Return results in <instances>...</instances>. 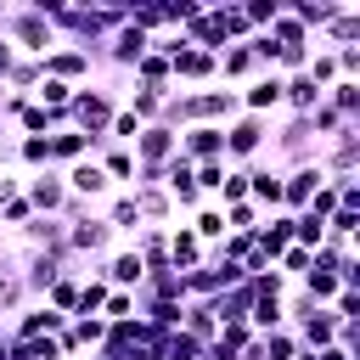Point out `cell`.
Wrapping results in <instances>:
<instances>
[{
  "label": "cell",
  "instance_id": "obj_1",
  "mask_svg": "<svg viewBox=\"0 0 360 360\" xmlns=\"http://www.w3.org/2000/svg\"><path fill=\"white\" fill-rule=\"evenodd\" d=\"M118 107H124V96L112 84H79L68 101V129H79L84 141H107V124Z\"/></svg>",
  "mask_w": 360,
  "mask_h": 360
},
{
  "label": "cell",
  "instance_id": "obj_48",
  "mask_svg": "<svg viewBox=\"0 0 360 360\" xmlns=\"http://www.w3.org/2000/svg\"><path fill=\"white\" fill-rule=\"evenodd\" d=\"M202 360H208V354H202Z\"/></svg>",
  "mask_w": 360,
  "mask_h": 360
},
{
  "label": "cell",
  "instance_id": "obj_18",
  "mask_svg": "<svg viewBox=\"0 0 360 360\" xmlns=\"http://www.w3.org/2000/svg\"><path fill=\"white\" fill-rule=\"evenodd\" d=\"M197 264H208V248L186 231V225H169V270H197Z\"/></svg>",
  "mask_w": 360,
  "mask_h": 360
},
{
  "label": "cell",
  "instance_id": "obj_4",
  "mask_svg": "<svg viewBox=\"0 0 360 360\" xmlns=\"http://www.w3.org/2000/svg\"><path fill=\"white\" fill-rule=\"evenodd\" d=\"M146 51H152V39H146L141 28H129V22H124V28H112V39L101 45V56H96V62H107V68H118V73H135V62H141Z\"/></svg>",
  "mask_w": 360,
  "mask_h": 360
},
{
  "label": "cell",
  "instance_id": "obj_8",
  "mask_svg": "<svg viewBox=\"0 0 360 360\" xmlns=\"http://www.w3.org/2000/svg\"><path fill=\"white\" fill-rule=\"evenodd\" d=\"M191 107H197V124H231V118L242 112V101H236L231 84H202V90H191Z\"/></svg>",
  "mask_w": 360,
  "mask_h": 360
},
{
  "label": "cell",
  "instance_id": "obj_24",
  "mask_svg": "<svg viewBox=\"0 0 360 360\" xmlns=\"http://www.w3.org/2000/svg\"><path fill=\"white\" fill-rule=\"evenodd\" d=\"M79 287H84V270H62V276L45 287V298H39V304H51L56 315H73V304H79Z\"/></svg>",
  "mask_w": 360,
  "mask_h": 360
},
{
  "label": "cell",
  "instance_id": "obj_21",
  "mask_svg": "<svg viewBox=\"0 0 360 360\" xmlns=\"http://www.w3.org/2000/svg\"><path fill=\"white\" fill-rule=\"evenodd\" d=\"M135 208H141V225H163V231H169V225L180 219L163 186H141V191H135Z\"/></svg>",
  "mask_w": 360,
  "mask_h": 360
},
{
  "label": "cell",
  "instance_id": "obj_6",
  "mask_svg": "<svg viewBox=\"0 0 360 360\" xmlns=\"http://www.w3.org/2000/svg\"><path fill=\"white\" fill-rule=\"evenodd\" d=\"M22 197H28L34 214H62V202H68V180H62V169L22 174Z\"/></svg>",
  "mask_w": 360,
  "mask_h": 360
},
{
  "label": "cell",
  "instance_id": "obj_40",
  "mask_svg": "<svg viewBox=\"0 0 360 360\" xmlns=\"http://www.w3.org/2000/svg\"><path fill=\"white\" fill-rule=\"evenodd\" d=\"M28 219H34V208H28V197H22V191H17V197H11V202H6V208H0V231H22V225H28Z\"/></svg>",
  "mask_w": 360,
  "mask_h": 360
},
{
  "label": "cell",
  "instance_id": "obj_44",
  "mask_svg": "<svg viewBox=\"0 0 360 360\" xmlns=\"http://www.w3.org/2000/svg\"><path fill=\"white\" fill-rule=\"evenodd\" d=\"M17 191H22V174H17V169H0V208H6Z\"/></svg>",
  "mask_w": 360,
  "mask_h": 360
},
{
  "label": "cell",
  "instance_id": "obj_12",
  "mask_svg": "<svg viewBox=\"0 0 360 360\" xmlns=\"http://www.w3.org/2000/svg\"><path fill=\"white\" fill-rule=\"evenodd\" d=\"M135 163H169L174 152H180V135L169 129V124H141V135H135Z\"/></svg>",
  "mask_w": 360,
  "mask_h": 360
},
{
  "label": "cell",
  "instance_id": "obj_11",
  "mask_svg": "<svg viewBox=\"0 0 360 360\" xmlns=\"http://www.w3.org/2000/svg\"><path fill=\"white\" fill-rule=\"evenodd\" d=\"M236 101H242V112H253V118H270V112L281 107V73H253V79L236 90Z\"/></svg>",
  "mask_w": 360,
  "mask_h": 360
},
{
  "label": "cell",
  "instance_id": "obj_15",
  "mask_svg": "<svg viewBox=\"0 0 360 360\" xmlns=\"http://www.w3.org/2000/svg\"><path fill=\"white\" fill-rule=\"evenodd\" d=\"M62 180H68V197H79V202H96V197H107V191H112L96 158H84V163H73V169H62Z\"/></svg>",
  "mask_w": 360,
  "mask_h": 360
},
{
  "label": "cell",
  "instance_id": "obj_26",
  "mask_svg": "<svg viewBox=\"0 0 360 360\" xmlns=\"http://www.w3.org/2000/svg\"><path fill=\"white\" fill-rule=\"evenodd\" d=\"M96 163H101L107 186H124V191L135 186V152H129V146H107V152H101Z\"/></svg>",
  "mask_w": 360,
  "mask_h": 360
},
{
  "label": "cell",
  "instance_id": "obj_10",
  "mask_svg": "<svg viewBox=\"0 0 360 360\" xmlns=\"http://www.w3.org/2000/svg\"><path fill=\"white\" fill-rule=\"evenodd\" d=\"M17 236H22L34 253H56V259H73V253H68V225H62L56 214H34V219H28Z\"/></svg>",
  "mask_w": 360,
  "mask_h": 360
},
{
  "label": "cell",
  "instance_id": "obj_45",
  "mask_svg": "<svg viewBox=\"0 0 360 360\" xmlns=\"http://www.w3.org/2000/svg\"><path fill=\"white\" fill-rule=\"evenodd\" d=\"M309 354H315V360H354V354H349V349H338V343H326V349H309Z\"/></svg>",
  "mask_w": 360,
  "mask_h": 360
},
{
  "label": "cell",
  "instance_id": "obj_37",
  "mask_svg": "<svg viewBox=\"0 0 360 360\" xmlns=\"http://www.w3.org/2000/svg\"><path fill=\"white\" fill-rule=\"evenodd\" d=\"M298 354V338H292V326H281V332H264V343H259V360H292Z\"/></svg>",
  "mask_w": 360,
  "mask_h": 360
},
{
  "label": "cell",
  "instance_id": "obj_32",
  "mask_svg": "<svg viewBox=\"0 0 360 360\" xmlns=\"http://www.w3.org/2000/svg\"><path fill=\"white\" fill-rule=\"evenodd\" d=\"M326 107L343 112L349 124H360V84H354V79H338V84L326 90Z\"/></svg>",
  "mask_w": 360,
  "mask_h": 360
},
{
  "label": "cell",
  "instance_id": "obj_43",
  "mask_svg": "<svg viewBox=\"0 0 360 360\" xmlns=\"http://www.w3.org/2000/svg\"><path fill=\"white\" fill-rule=\"evenodd\" d=\"M276 270H281L287 281H292V276H304V270H309V248H287V253L276 259Z\"/></svg>",
  "mask_w": 360,
  "mask_h": 360
},
{
  "label": "cell",
  "instance_id": "obj_47",
  "mask_svg": "<svg viewBox=\"0 0 360 360\" xmlns=\"http://www.w3.org/2000/svg\"><path fill=\"white\" fill-rule=\"evenodd\" d=\"M0 141H6V118H0Z\"/></svg>",
  "mask_w": 360,
  "mask_h": 360
},
{
  "label": "cell",
  "instance_id": "obj_42",
  "mask_svg": "<svg viewBox=\"0 0 360 360\" xmlns=\"http://www.w3.org/2000/svg\"><path fill=\"white\" fill-rule=\"evenodd\" d=\"M129 315H135V292H107L101 321H129Z\"/></svg>",
  "mask_w": 360,
  "mask_h": 360
},
{
  "label": "cell",
  "instance_id": "obj_23",
  "mask_svg": "<svg viewBox=\"0 0 360 360\" xmlns=\"http://www.w3.org/2000/svg\"><path fill=\"white\" fill-rule=\"evenodd\" d=\"M90 158V141L79 135V129H56L51 135V169H73V163H84Z\"/></svg>",
  "mask_w": 360,
  "mask_h": 360
},
{
  "label": "cell",
  "instance_id": "obj_41",
  "mask_svg": "<svg viewBox=\"0 0 360 360\" xmlns=\"http://www.w3.org/2000/svg\"><path fill=\"white\" fill-rule=\"evenodd\" d=\"M326 309H332V321H360V292L354 287H338V298Z\"/></svg>",
  "mask_w": 360,
  "mask_h": 360
},
{
  "label": "cell",
  "instance_id": "obj_5",
  "mask_svg": "<svg viewBox=\"0 0 360 360\" xmlns=\"http://www.w3.org/2000/svg\"><path fill=\"white\" fill-rule=\"evenodd\" d=\"M180 158L186 163H225V124H191V129H180Z\"/></svg>",
  "mask_w": 360,
  "mask_h": 360
},
{
  "label": "cell",
  "instance_id": "obj_7",
  "mask_svg": "<svg viewBox=\"0 0 360 360\" xmlns=\"http://www.w3.org/2000/svg\"><path fill=\"white\" fill-rule=\"evenodd\" d=\"M39 68H45V79H62V84L79 90V84H90V68H96V62H90L79 45H56V51L39 56Z\"/></svg>",
  "mask_w": 360,
  "mask_h": 360
},
{
  "label": "cell",
  "instance_id": "obj_30",
  "mask_svg": "<svg viewBox=\"0 0 360 360\" xmlns=\"http://www.w3.org/2000/svg\"><path fill=\"white\" fill-rule=\"evenodd\" d=\"M287 326V315H281V298H253V309H248V332H281Z\"/></svg>",
  "mask_w": 360,
  "mask_h": 360
},
{
  "label": "cell",
  "instance_id": "obj_3",
  "mask_svg": "<svg viewBox=\"0 0 360 360\" xmlns=\"http://www.w3.org/2000/svg\"><path fill=\"white\" fill-rule=\"evenodd\" d=\"M264 135H270V118H253V112H236L225 124V163L248 169L259 152H264Z\"/></svg>",
  "mask_w": 360,
  "mask_h": 360
},
{
  "label": "cell",
  "instance_id": "obj_39",
  "mask_svg": "<svg viewBox=\"0 0 360 360\" xmlns=\"http://www.w3.org/2000/svg\"><path fill=\"white\" fill-rule=\"evenodd\" d=\"M304 214H315V219H321V225H326V219H332V214H338V186H332V180H321V186H315V197H309V208H304Z\"/></svg>",
  "mask_w": 360,
  "mask_h": 360
},
{
  "label": "cell",
  "instance_id": "obj_27",
  "mask_svg": "<svg viewBox=\"0 0 360 360\" xmlns=\"http://www.w3.org/2000/svg\"><path fill=\"white\" fill-rule=\"evenodd\" d=\"M107 225H112V236H135L141 231V208H135V191H118L112 202H107V214H101Z\"/></svg>",
  "mask_w": 360,
  "mask_h": 360
},
{
  "label": "cell",
  "instance_id": "obj_35",
  "mask_svg": "<svg viewBox=\"0 0 360 360\" xmlns=\"http://www.w3.org/2000/svg\"><path fill=\"white\" fill-rule=\"evenodd\" d=\"M107 292H112V287H107L101 276H84V287H79V304H73V315H101ZM73 315H68V321H73Z\"/></svg>",
  "mask_w": 360,
  "mask_h": 360
},
{
  "label": "cell",
  "instance_id": "obj_29",
  "mask_svg": "<svg viewBox=\"0 0 360 360\" xmlns=\"http://www.w3.org/2000/svg\"><path fill=\"white\" fill-rule=\"evenodd\" d=\"M45 79V68H39V56H17L11 68H6V90H17V96H34V84Z\"/></svg>",
  "mask_w": 360,
  "mask_h": 360
},
{
  "label": "cell",
  "instance_id": "obj_13",
  "mask_svg": "<svg viewBox=\"0 0 360 360\" xmlns=\"http://www.w3.org/2000/svg\"><path fill=\"white\" fill-rule=\"evenodd\" d=\"M248 202H253L259 214H281V169L248 163Z\"/></svg>",
  "mask_w": 360,
  "mask_h": 360
},
{
  "label": "cell",
  "instance_id": "obj_33",
  "mask_svg": "<svg viewBox=\"0 0 360 360\" xmlns=\"http://www.w3.org/2000/svg\"><path fill=\"white\" fill-rule=\"evenodd\" d=\"M135 84H146V90H163V84H174V79H169V56L146 51V56L135 62Z\"/></svg>",
  "mask_w": 360,
  "mask_h": 360
},
{
  "label": "cell",
  "instance_id": "obj_20",
  "mask_svg": "<svg viewBox=\"0 0 360 360\" xmlns=\"http://www.w3.org/2000/svg\"><path fill=\"white\" fill-rule=\"evenodd\" d=\"M321 101H326V90H315L309 73H287V79H281V107H287V112H315Z\"/></svg>",
  "mask_w": 360,
  "mask_h": 360
},
{
  "label": "cell",
  "instance_id": "obj_46",
  "mask_svg": "<svg viewBox=\"0 0 360 360\" xmlns=\"http://www.w3.org/2000/svg\"><path fill=\"white\" fill-rule=\"evenodd\" d=\"M11 62H17V51H11L6 39H0V79H6V68H11Z\"/></svg>",
  "mask_w": 360,
  "mask_h": 360
},
{
  "label": "cell",
  "instance_id": "obj_17",
  "mask_svg": "<svg viewBox=\"0 0 360 360\" xmlns=\"http://www.w3.org/2000/svg\"><path fill=\"white\" fill-rule=\"evenodd\" d=\"M62 326H68V315H56L51 304H28V309L17 315V326L0 332V338H56Z\"/></svg>",
  "mask_w": 360,
  "mask_h": 360
},
{
  "label": "cell",
  "instance_id": "obj_38",
  "mask_svg": "<svg viewBox=\"0 0 360 360\" xmlns=\"http://www.w3.org/2000/svg\"><path fill=\"white\" fill-rule=\"evenodd\" d=\"M225 202H248V169H225V180H219V197H214V208H225Z\"/></svg>",
  "mask_w": 360,
  "mask_h": 360
},
{
  "label": "cell",
  "instance_id": "obj_31",
  "mask_svg": "<svg viewBox=\"0 0 360 360\" xmlns=\"http://www.w3.org/2000/svg\"><path fill=\"white\" fill-rule=\"evenodd\" d=\"M34 298H28V287H22V276H17V264L11 270H0V315H22Z\"/></svg>",
  "mask_w": 360,
  "mask_h": 360
},
{
  "label": "cell",
  "instance_id": "obj_14",
  "mask_svg": "<svg viewBox=\"0 0 360 360\" xmlns=\"http://www.w3.org/2000/svg\"><path fill=\"white\" fill-rule=\"evenodd\" d=\"M101 276H107V287H112V292H135V287L146 281V264H141V253H135V248H118V253H107Z\"/></svg>",
  "mask_w": 360,
  "mask_h": 360
},
{
  "label": "cell",
  "instance_id": "obj_22",
  "mask_svg": "<svg viewBox=\"0 0 360 360\" xmlns=\"http://www.w3.org/2000/svg\"><path fill=\"white\" fill-rule=\"evenodd\" d=\"M292 338H298V349H326V343L338 338V321H332V309H309V315L292 326Z\"/></svg>",
  "mask_w": 360,
  "mask_h": 360
},
{
  "label": "cell",
  "instance_id": "obj_19",
  "mask_svg": "<svg viewBox=\"0 0 360 360\" xmlns=\"http://www.w3.org/2000/svg\"><path fill=\"white\" fill-rule=\"evenodd\" d=\"M253 73H259V62H253V51H248V45H225V51H219V84L242 90Z\"/></svg>",
  "mask_w": 360,
  "mask_h": 360
},
{
  "label": "cell",
  "instance_id": "obj_2",
  "mask_svg": "<svg viewBox=\"0 0 360 360\" xmlns=\"http://www.w3.org/2000/svg\"><path fill=\"white\" fill-rule=\"evenodd\" d=\"M0 39L17 51V56H45V51H56L62 39H56V28L34 11V6H6V17H0Z\"/></svg>",
  "mask_w": 360,
  "mask_h": 360
},
{
  "label": "cell",
  "instance_id": "obj_25",
  "mask_svg": "<svg viewBox=\"0 0 360 360\" xmlns=\"http://www.w3.org/2000/svg\"><path fill=\"white\" fill-rule=\"evenodd\" d=\"M208 309H214V321H219V326H225V321H248V309H253V287H248V281H236V287H225Z\"/></svg>",
  "mask_w": 360,
  "mask_h": 360
},
{
  "label": "cell",
  "instance_id": "obj_16",
  "mask_svg": "<svg viewBox=\"0 0 360 360\" xmlns=\"http://www.w3.org/2000/svg\"><path fill=\"white\" fill-rule=\"evenodd\" d=\"M253 248L276 264V259L292 248V214H264V219H259V231H253Z\"/></svg>",
  "mask_w": 360,
  "mask_h": 360
},
{
  "label": "cell",
  "instance_id": "obj_36",
  "mask_svg": "<svg viewBox=\"0 0 360 360\" xmlns=\"http://www.w3.org/2000/svg\"><path fill=\"white\" fill-rule=\"evenodd\" d=\"M225 169H231V163H191V180H197V197H202V202H214V197H219Z\"/></svg>",
  "mask_w": 360,
  "mask_h": 360
},
{
  "label": "cell",
  "instance_id": "obj_34",
  "mask_svg": "<svg viewBox=\"0 0 360 360\" xmlns=\"http://www.w3.org/2000/svg\"><path fill=\"white\" fill-rule=\"evenodd\" d=\"M34 101H39L45 112H68V101H73V84H62V79H39V84H34Z\"/></svg>",
  "mask_w": 360,
  "mask_h": 360
},
{
  "label": "cell",
  "instance_id": "obj_9",
  "mask_svg": "<svg viewBox=\"0 0 360 360\" xmlns=\"http://www.w3.org/2000/svg\"><path fill=\"white\" fill-rule=\"evenodd\" d=\"M321 180H326L321 163H298V169H287V174H281V214H304Z\"/></svg>",
  "mask_w": 360,
  "mask_h": 360
},
{
  "label": "cell",
  "instance_id": "obj_28",
  "mask_svg": "<svg viewBox=\"0 0 360 360\" xmlns=\"http://www.w3.org/2000/svg\"><path fill=\"white\" fill-rule=\"evenodd\" d=\"M169 90H174V84H163V90H146V84H135V90L124 96V107H129L141 124H158V118H163V96H169Z\"/></svg>",
  "mask_w": 360,
  "mask_h": 360
}]
</instances>
